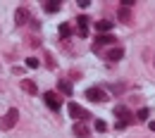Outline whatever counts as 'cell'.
<instances>
[{
    "label": "cell",
    "mask_w": 155,
    "mask_h": 138,
    "mask_svg": "<svg viewBox=\"0 0 155 138\" xmlns=\"http://www.w3.org/2000/svg\"><path fill=\"white\" fill-rule=\"evenodd\" d=\"M17 121H19V110H15V107H12V110H7V114H5V117L0 119V129H2V131H7V129H12Z\"/></svg>",
    "instance_id": "1"
},
{
    "label": "cell",
    "mask_w": 155,
    "mask_h": 138,
    "mask_svg": "<svg viewBox=\"0 0 155 138\" xmlns=\"http://www.w3.org/2000/svg\"><path fill=\"white\" fill-rule=\"evenodd\" d=\"M43 100H45V105H48L53 112H60V107H62V100L58 98V93L48 91V93H43Z\"/></svg>",
    "instance_id": "2"
},
{
    "label": "cell",
    "mask_w": 155,
    "mask_h": 138,
    "mask_svg": "<svg viewBox=\"0 0 155 138\" xmlns=\"http://www.w3.org/2000/svg\"><path fill=\"white\" fill-rule=\"evenodd\" d=\"M69 114L77 119V121H86V119L91 117V114H88V112H86L84 107H79L77 102H69Z\"/></svg>",
    "instance_id": "3"
},
{
    "label": "cell",
    "mask_w": 155,
    "mask_h": 138,
    "mask_svg": "<svg viewBox=\"0 0 155 138\" xmlns=\"http://www.w3.org/2000/svg\"><path fill=\"white\" fill-rule=\"evenodd\" d=\"M86 98L91 100V102H105V100H107V93H105L103 88H88V91H86Z\"/></svg>",
    "instance_id": "4"
},
{
    "label": "cell",
    "mask_w": 155,
    "mask_h": 138,
    "mask_svg": "<svg viewBox=\"0 0 155 138\" xmlns=\"http://www.w3.org/2000/svg\"><path fill=\"white\" fill-rule=\"evenodd\" d=\"M15 21H17V26H24V24H29V21H31V14H29V10H26V7H19V10L15 12Z\"/></svg>",
    "instance_id": "5"
},
{
    "label": "cell",
    "mask_w": 155,
    "mask_h": 138,
    "mask_svg": "<svg viewBox=\"0 0 155 138\" xmlns=\"http://www.w3.org/2000/svg\"><path fill=\"white\" fill-rule=\"evenodd\" d=\"M115 117H119V121H124V124H129V121H131V112H129L124 105H117L115 107Z\"/></svg>",
    "instance_id": "6"
},
{
    "label": "cell",
    "mask_w": 155,
    "mask_h": 138,
    "mask_svg": "<svg viewBox=\"0 0 155 138\" xmlns=\"http://www.w3.org/2000/svg\"><path fill=\"white\" fill-rule=\"evenodd\" d=\"M77 34L81 36V38L88 36V17H79L77 19Z\"/></svg>",
    "instance_id": "7"
},
{
    "label": "cell",
    "mask_w": 155,
    "mask_h": 138,
    "mask_svg": "<svg viewBox=\"0 0 155 138\" xmlns=\"http://www.w3.org/2000/svg\"><path fill=\"white\" fill-rule=\"evenodd\" d=\"M74 133H77L79 138H91V131H88V126H86L84 121H77V124H74Z\"/></svg>",
    "instance_id": "8"
},
{
    "label": "cell",
    "mask_w": 155,
    "mask_h": 138,
    "mask_svg": "<svg viewBox=\"0 0 155 138\" xmlns=\"http://www.w3.org/2000/svg\"><path fill=\"white\" fill-rule=\"evenodd\" d=\"M21 91H26L29 95H36V93H38V86L31 79H21Z\"/></svg>",
    "instance_id": "9"
},
{
    "label": "cell",
    "mask_w": 155,
    "mask_h": 138,
    "mask_svg": "<svg viewBox=\"0 0 155 138\" xmlns=\"http://www.w3.org/2000/svg\"><path fill=\"white\" fill-rule=\"evenodd\" d=\"M122 57H124V50H122V48H112V50L107 53V59H110V62H119Z\"/></svg>",
    "instance_id": "10"
},
{
    "label": "cell",
    "mask_w": 155,
    "mask_h": 138,
    "mask_svg": "<svg viewBox=\"0 0 155 138\" xmlns=\"http://www.w3.org/2000/svg\"><path fill=\"white\" fill-rule=\"evenodd\" d=\"M60 7H62V2H58V0H48V2H45V12H48V14L60 12Z\"/></svg>",
    "instance_id": "11"
},
{
    "label": "cell",
    "mask_w": 155,
    "mask_h": 138,
    "mask_svg": "<svg viewBox=\"0 0 155 138\" xmlns=\"http://www.w3.org/2000/svg\"><path fill=\"white\" fill-rule=\"evenodd\" d=\"M96 29H98V34H107V31L112 29V21L100 19V21H96Z\"/></svg>",
    "instance_id": "12"
},
{
    "label": "cell",
    "mask_w": 155,
    "mask_h": 138,
    "mask_svg": "<svg viewBox=\"0 0 155 138\" xmlns=\"http://www.w3.org/2000/svg\"><path fill=\"white\" fill-rule=\"evenodd\" d=\"M119 21H124V24L131 21V7H119Z\"/></svg>",
    "instance_id": "13"
},
{
    "label": "cell",
    "mask_w": 155,
    "mask_h": 138,
    "mask_svg": "<svg viewBox=\"0 0 155 138\" xmlns=\"http://www.w3.org/2000/svg\"><path fill=\"white\" fill-rule=\"evenodd\" d=\"M58 88L64 93V95H72V83H69L67 79H60V81H58Z\"/></svg>",
    "instance_id": "14"
},
{
    "label": "cell",
    "mask_w": 155,
    "mask_h": 138,
    "mask_svg": "<svg viewBox=\"0 0 155 138\" xmlns=\"http://www.w3.org/2000/svg\"><path fill=\"white\" fill-rule=\"evenodd\" d=\"M110 43H115V38L110 36V34H103V36H98V43H93V45H110Z\"/></svg>",
    "instance_id": "15"
},
{
    "label": "cell",
    "mask_w": 155,
    "mask_h": 138,
    "mask_svg": "<svg viewBox=\"0 0 155 138\" xmlns=\"http://www.w3.org/2000/svg\"><path fill=\"white\" fill-rule=\"evenodd\" d=\"M148 117H150V112H148V107H141V110L136 112V119H138V121H148Z\"/></svg>",
    "instance_id": "16"
},
{
    "label": "cell",
    "mask_w": 155,
    "mask_h": 138,
    "mask_svg": "<svg viewBox=\"0 0 155 138\" xmlns=\"http://www.w3.org/2000/svg\"><path fill=\"white\" fill-rule=\"evenodd\" d=\"M69 34H72V26H69V24H62V26H60V36H62V38H69Z\"/></svg>",
    "instance_id": "17"
},
{
    "label": "cell",
    "mask_w": 155,
    "mask_h": 138,
    "mask_svg": "<svg viewBox=\"0 0 155 138\" xmlns=\"http://www.w3.org/2000/svg\"><path fill=\"white\" fill-rule=\"evenodd\" d=\"M26 67H29V69H38V59L36 57H26Z\"/></svg>",
    "instance_id": "18"
},
{
    "label": "cell",
    "mask_w": 155,
    "mask_h": 138,
    "mask_svg": "<svg viewBox=\"0 0 155 138\" xmlns=\"http://www.w3.org/2000/svg\"><path fill=\"white\" fill-rule=\"evenodd\" d=\"M105 129H107V124H105L103 119H98V121H96V131H100V133H103Z\"/></svg>",
    "instance_id": "19"
},
{
    "label": "cell",
    "mask_w": 155,
    "mask_h": 138,
    "mask_svg": "<svg viewBox=\"0 0 155 138\" xmlns=\"http://www.w3.org/2000/svg\"><path fill=\"white\" fill-rule=\"evenodd\" d=\"M122 88H124V86H119V83H112V86H110V91H112V93H119Z\"/></svg>",
    "instance_id": "20"
},
{
    "label": "cell",
    "mask_w": 155,
    "mask_h": 138,
    "mask_svg": "<svg viewBox=\"0 0 155 138\" xmlns=\"http://www.w3.org/2000/svg\"><path fill=\"white\" fill-rule=\"evenodd\" d=\"M148 129H150V131L155 133V121H148Z\"/></svg>",
    "instance_id": "21"
}]
</instances>
